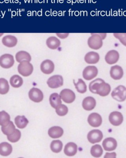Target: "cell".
<instances>
[{"label": "cell", "mask_w": 126, "mask_h": 158, "mask_svg": "<svg viewBox=\"0 0 126 158\" xmlns=\"http://www.w3.org/2000/svg\"><path fill=\"white\" fill-rule=\"evenodd\" d=\"M89 89L92 93L105 97L110 93L111 88L109 85L106 83L103 79L97 78L90 83Z\"/></svg>", "instance_id": "1"}, {"label": "cell", "mask_w": 126, "mask_h": 158, "mask_svg": "<svg viewBox=\"0 0 126 158\" xmlns=\"http://www.w3.org/2000/svg\"><path fill=\"white\" fill-rule=\"evenodd\" d=\"M88 40L89 48L94 50H98L103 46V40L106 36V34H91Z\"/></svg>", "instance_id": "2"}, {"label": "cell", "mask_w": 126, "mask_h": 158, "mask_svg": "<svg viewBox=\"0 0 126 158\" xmlns=\"http://www.w3.org/2000/svg\"><path fill=\"white\" fill-rule=\"evenodd\" d=\"M18 72L24 77L31 75L33 71V67L32 64L28 61H23L18 65Z\"/></svg>", "instance_id": "3"}, {"label": "cell", "mask_w": 126, "mask_h": 158, "mask_svg": "<svg viewBox=\"0 0 126 158\" xmlns=\"http://www.w3.org/2000/svg\"><path fill=\"white\" fill-rule=\"evenodd\" d=\"M111 96L117 101H124L126 99V88L123 85L118 86L113 90Z\"/></svg>", "instance_id": "4"}, {"label": "cell", "mask_w": 126, "mask_h": 158, "mask_svg": "<svg viewBox=\"0 0 126 158\" xmlns=\"http://www.w3.org/2000/svg\"><path fill=\"white\" fill-rule=\"evenodd\" d=\"M14 63L13 56L10 54H3L0 57V66L4 69H9Z\"/></svg>", "instance_id": "5"}, {"label": "cell", "mask_w": 126, "mask_h": 158, "mask_svg": "<svg viewBox=\"0 0 126 158\" xmlns=\"http://www.w3.org/2000/svg\"><path fill=\"white\" fill-rule=\"evenodd\" d=\"M103 138V133L100 130L97 129L92 130L87 135L88 140L92 144L100 142Z\"/></svg>", "instance_id": "6"}, {"label": "cell", "mask_w": 126, "mask_h": 158, "mask_svg": "<svg viewBox=\"0 0 126 158\" xmlns=\"http://www.w3.org/2000/svg\"><path fill=\"white\" fill-rule=\"evenodd\" d=\"M47 84L49 87L56 89L63 85V79L61 76L54 75L49 78Z\"/></svg>", "instance_id": "7"}, {"label": "cell", "mask_w": 126, "mask_h": 158, "mask_svg": "<svg viewBox=\"0 0 126 158\" xmlns=\"http://www.w3.org/2000/svg\"><path fill=\"white\" fill-rule=\"evenodd\" d=\"M98 74L97 68L94 66H88L83 72V77L86 80H91L95 77Z\"/></svg>", "instance_id": "8"}, {"label": "cell", "mask_w": 126, "mask_h": 158, "mask_svg": "<svg viewBox=\"0 0 126 158\" xmlns=\"http://www.w3.org/2000/svg\"><path fill=\"white\" fill-rule=\"evenodd\" d=\"M29 98L34 102H40L44 99L43 92L39 89L33 88L29 92Z\"/></svg>", "instance_id": "9"}, {"label": "cell", "mask_w": 126, "mask_h": 158, "mask_svg": "<svg viewBox=\"0 0 126 158\" xmlns=\"http://www.w3.org/2000/svg\"><path fill=\"white\" fill-rule=\"evenodd\" d=\"M60 96L62 100L67 103H71L75 99V95L72 90L64 89L61 92Z\"/></svg>", "instance_id": "10"}, {"label": "cell", "mask_w": 126, "mask_h": 158, "mask_svg": "<svg viewBox=\"0 0 126 158\" xmlns=\"http://www.w3.org/2000/svg\"><path fill=\"white\" fill-rule=\"evenodd\" d=\"M109 121L111 124L115 126L120 125L123 122V115L119 112H113L109 114Z\"/></svg>", "instance_id": "11"}, {"label": "cell", "mask_w": 126, "mask_h": 158, "mask_svg": "<svg viewBox=\"0 0 126 158\" xmlns=\"http://www.w3.org/2000/svg\"><path fill=\"white\" fill-rule=\"evenodd\" d=\"M88 122L89 124L93 127H98L102 123L101 115L96 113H93L89 115L88 118Z\"/></svg>", "instance_id": "12"}, {"label": "cell", "mask_w": 126, "mask_h": 158, "mask_svg": "<svg viewBox=\"0 0 126 158\" xmlns=\"http://www.w3.org/2000/svg\"><path fill=\"white\" fill-rule=\"evenodd\" d=\"M41 71L45 74H50L55 69L54 63L50 60H45L41 63L40 66Z\"/></svg>", "instance_id": "13"}, {"label": "cell", "mask_w": 126, "mask_h": 158, "mask_svg": "<svg viewBox=\"0 0 126 158\" xmlns=\"http://www.w3.org/2000/svg\"><path fill=\"white\" fill-rule=\"evenodd\" d=\"M117 145L116 140L111 137L105 139L103 142V148L107 151L115 150L116 148Z\"/></svg>", "instance_id": "14"}, {"label": "cell", "mask_w": 126, "mask_h": 158, "mask_svg": "<svg viewBox=\"0 0 126 158\" xmlns=\"http://www.w3.org/2000/svg\"><path fill=\"white\" fill-rule=\"evenodd\" d=\"M119 59V54L116 50L108 52L105 57V60L108 64H113L116 63Z\"/></svg>", "instance_id": "15"}, {"label": "cell", "mask_w": 126, "mask_h": 158, "mask_svg": "<svg viewBox=\"0 0 126 158\" xmlns=\"http://www.w3.org/2000/svg\"><path fill=\"white\" fill-rule=\"evenodd\" d=\"M110 74L111 77L114 80H120L123 76V71L120 66L115 65L111 67Z\"/></svg>", "instance_id": "16"}, {"label": "cell", "mask_w": 126, "mask_h": 158, "mask_svg": "<svg viewBox=\"0 0 126 158\" xmlns=\"http://www.w3.org/2000/svg\"><path fill=\"white\" fill-rule=\"evenodd\" d=\"M96 105V102L95 99L93 97H87L83 101V108L85 110L90 111L93 110Z\"/></svg>", "instance_id": "17"}, {"label": "cell", "mask_w": 126, "mask_h": 158, "mask_svg": "<svg viewBox=\"0 0 126 158\" xmlns=\"http://www.w3.org/2000/svg\"><path fill=\"white\" fill-rule=\"evenodd\" d=\"M100 57L99 54L94 52H88L85 57V60L89 64H95L97 63L99 60Z\"/></svg>", "instance_id": "18"}, {"label": "cell", "mask_w": 126, "mask_h": 158, "mask_svg": "<svg viewBox=\"0 0 126 158\" xmlns=\"http://www.w3.org/2000/svg\"><path fill=\"white\" fill-rule=\"evenodd\" d=\"M2 42L3 45L8 48H13L17 45L18 40L14 36H5L2 39Z\"/></svg>", "instance_id": "19"}, {"label": "cell", "mask_w": 126, "mask_h": 158, "mask_svg": "<svg viewBox=\"0 0 126 158\" xmlns=\"http://www.w3.org/2000/svg\"><path fill=\"white\" fill-rule=\"evenodd\" d=\"M63 130L58 126H54L49 129L48 134L50 137L53 139L59 138L63 135Z\"/></svg>", "instance_id": "20"}, {"label": "cell", "mask_w": 126, "mask_h": 158, "mask_svg": "<svg viewBox=\"0 0 126 158\" xmlns=\"http://www.w3.org/2000/svg\"><path fill=\"white\" fill-rule=\"evenodd\" d=\"M77 145L73 142L68 143L64 148V153L67 156H73L76 154L77 152Z\"/></svg>", "instance_id": "21"}, {"label": "cell", "mask_w": 126, "mask_h": 158, "mask_svg": "<svg viewBox=\"0 0 126 158\" xmlns=\"http://www.w3.org/2000/svg\"><path fill=\"white\" fill-rule=\"evenodd\" d=\"M12 151V147L8 142H2L0 144V154L2 156H9Z\"/></svg>", "instance_id": "22"}, {"label": "cell", "mask_w": 126, "mask_h": 158, "mask_svg": "<svg viewBox=\"0 0 126 158\" xmlns=\"http://www.w3.org/2000/svg\"><path fill=\"white\" fill-rule=\"evenodd\" d=\"M46 45L51 49H56L60 46V40L55 37H50L47 40Z\"/></svg>", "instance_id": "23"}, {"label": "cell", "mask_w": 126, "mask_h": 158, "mask_svg": "<svg viewBox=\"0 0 126 158\" xmlns=\"http://www.w3.org/2000/svg\"><path fill=\"white\" fill-rule=\"evenodd\" d=\"M14 121L17 127L21 129L25 128L29 123V121L24 115H22V116L18 115L16 116Z\"/></svg>", "instance_id": "24"}, {"label": "cell", "mask_w": 126, "mask_h": 158, "mask_svg": "<svg viewBox=\"0 0 126 158\" xmlns=\"http://www.w3.org/2000/svg\"><path fill=\"white\" fill-rule=\"evenodd\" d=\"M16 60L18 62L21 63L23 61L30 62L32 60L31 55L26 52L22 51L16 53L15 56Z\"/></svg>", "instance_id": "25"}, {"label": "cell", "mask_w": 126, "mask_h": 158, "mask_svg": "<svg viewBox=\"0 0 126 158\" xmlns=\"http://www.w3.org/2000/svg\"><path fill=\"white\" fill-rule=\"evenodd\" d=\"M49 102L51 106L56 109L57 106L61 104V97L57 93H53L49 97Z\"/></svg>", "instance_id": "26"}, {"label": "cell", "mask_w": 126, "mask_h": 158, "mask_svg": "<svg viewBox=\"0 0 126 158\" xmlns=\"http://www.w3.org/2000/svg\"><path fill=\"white\" fill-rule=\"evenodd\" d=\"M10 83L12 86L14 88H19L22 86L23 83L22 78L20 76L15 75L13 76L10 79Z\"/></svg>", "instance_id": "27"}, {"label": "cell", "mask_w": 126, "mask_h": 158, "mask_svg": "<svg viewBox=\"0 0 126 158\" xmlns=\"http://www.w3.org/2000/svg\"><path fill=\"white\" fill-rule=\"evenodd\" d=\"M15 126L12 121H10L7 125L2 127V133L7 136L12 135L15 131Z\"/></svg>", "instance_id": "28"}, {"label": "cell", "mask_w": 126, "mask_h": 158, "mask_svg": "<svg viewBox=\"0 0 126 158\" xmlns=\"http://www.w3.org/2000/svg\"><path fill=\"white\" fill-rule=\"evenodd\" d=\"M10 90V85L6 79L0 78V94L5 95L7 94Z\"/></svg>", "instance_id": "29"}, {"label": "cell", "mask_w": 126, "mask_h": 158, "mask_svg": "<svg viewBox=\"0 0 126 158\" xmlns=\"http://www.w3.org/2000/svg\"><path fill=\"white\" fill-rule=\"evenodd\" d=\"M63 147L62 142L60 140H53L50 144V148L53 152L58 153L61 151Z\"/></svg>", "instance_id": "30"}, {"label": "cell", "mask_w": 126, "mask_h": 158, "mask_svg": "<svg viewBox=\"0 0 126 158\" xmlns=\"http://www.w3.org/2000/svg\"><path fill=\"white\" fill-rule=\"evenodd\" d=\"M10 122V114L5 111L0 112V125L4 126L7 125Z\"/></svg>", "instance_id": "31"}, {"label": "cell", "mask_w": 126, "mask_h": 158, "mask_svg": "<svg viewBox=\"0 0 126 158\" xmlns=\"http://www.w3.org/2000/svg\"><path fill=\"white\" fill-rule=\"evenodd\" d=\"M103 153V149L100 145H95L91 148V153L93 157L99 158L102 156Z\"/></svg>", "instance_id": "32"}, {"label": "cell", "mask_w": 126, "mask_h": 158, "mask_svg": "<svg viewBox=\"0 0 126 158\" xmlns=\"http://www.w3.org/2000/svg\"><path fill=\"white\" fill-rule=\"evenodd\" d=\"M74 84L77 91L79 93H84L86 92L87 90V86L82 79H79L78 83H75L74 82Z\"/></svg>", "instance_id": "33"}, {"label": "cell", "mask_w": 126, "mask_h": 158, "mask_svg": "<svg viewBox=\"0 0 126 158\" xmlns=\"http://www.w3.org/2000/svg\"><path fill=\"white\" fill-rule=\"evenodd\" d=\"M21 135L22 134L21 131L18 129H15V131L12 135H8L7 138L9 141L14 143L19 141V139H21Z\"/></svg>", "instance_id": "34"}, {"label": "cell", "mask_w": 126, "mask_h": 158, "mask_svg": "<svg viewBox=\"0 0 126 158\" xmlns=\"http://www.w3.org/2000/svg\"><path fill=\"white\" fill-rule=\"evenodd\" d=\"M56 109L57 114L59 116H64L68 113V107L64 104H60Z\"/></svg>", "instance_id": "35"}, {"label": "cell", "mask_w": 126, "mask_h": 158, "mask_svg": "<svg viewBox=\"0 0 126 158\" xmlns=\"http://www.w3.org/2000/svg\"><path fill=\"white\" fill-rule=\"evenodd\" d=\"M114 36L126 47V33H114Z\"/></svg>", "instance_id": "36"}, {"label": "cell", "mask_w": 126, "mask_h": 158, "mask_svg": "<svg viewBox=\"0 0 126 158\" xmlns=\"http://www.w3.org/2000/svg\"><path fill=\"white\" fill-rule=\"evenodd\" d=\"M116 153L115 152H112V153H106L105 155L104 156V158H116Z\"/></svg>", "instance_id": "37"}, {"label": "cell", "mask_w": 126, "mask_h": 158, "mask_svg": "<svg viewBox=\"0 0 126 158\" xmlns=\"http://www.w3.org/2000/svg\"><path fill=\"white\" fill-rule=\"evenodd\" d=\"M57 36L60 38L61 39H64L66 38L69 36V34H68V33H67V34H57Z\"/></svg>", "instance_id": "38"}, {"label": "cell", "mask_w": 126, "mask_h": 158, "mask_svg": "<svg viewBox=\"0 0 126 158\" xmlns=\"http://www.w3.org/2000/svg\"><path fill=\"white\" fill-rule=\"evenodd\" d=\"M3 34H3V33H1V34H0V37H1L3 35Z\"/></svg>", "instance_id": "39"}]
</instances>
